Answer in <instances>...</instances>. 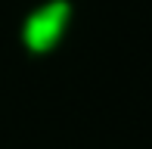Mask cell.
<instances>
[{
  "label": "cell",
  "mask_w": 152,
  "mask_h": 149,
  "mask_svg": "<svg viewBox=\"0 0 152 149\" xmlns=\"http://www.w3.org/2000/svg\"><path fill=\"white\" fill-rule=\"evenodd\" d=\"M72 0H44L22 19V47L31 56H47L62 44L72 25Z\"/></svg>",
  "instance_id": "cell-1"
}]
</instances>
